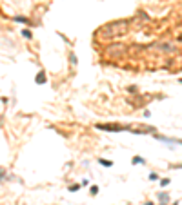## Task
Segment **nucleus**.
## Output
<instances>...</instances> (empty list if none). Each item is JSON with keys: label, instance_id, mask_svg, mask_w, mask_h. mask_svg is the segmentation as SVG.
I'll return each instance as SVG.
<instances>
[{"label": "nucleus", "instance_id": "nucleus-1", "mask_svg": "<svg viewBox=\"0 0 182 205\" xmlns=\"http://www.w3.org/2000/svg\"><path fill=\"white\" fill-rule=\"evenodd\" d=\"M126 27H127L126 20H115V22L106 24L104 27H100V35L111 38V36H117V35H120V33H124Z\"/></svg>", "mask_w": 182, "mask_h": 205}, {"label": "nucleus", "instance_id": "nucleus-2", "mask_svg": "<svg viewBox=\"0 0 182 205\" xmlns=\"http://www.w3.org/2000/svg\"><path fill=\"white\" fill-rule=\"evenodd\" d=\"M100 131H109V133H120V131H129V127L120 125V124H97L95 125Z\"/></svg>", "mask_w": 182, "mask_h": 205}, {"label": "nucleus", "instance_id": "nucleus-3", "mask_svg": "<svg viewBox=\"0 0 182 205\" xmlns=\"http://www.w3.org/2000/svg\"><path fill=\"white\" fill-rule=\"evenodd\" d=\"M157 49H160V51H167V53H173V51H175V47H173L171 44H160Z\"/></svg>", "mask_w": 182, "mask_h": 205}, {"label": "nucleus", "instance_id": "nucleus-4", "mask_svg": "<svg viewBox=\"0 0 182 205\" xmlns=\"http://www.w3.org/2000/svg\"><path fill=\"white\" fill-rule=\"evenodd\" d=\"M37 84H46V76H44V73L40 71L38 73V76H37Z\"/></svg>", "mask_w": 182, "mask_h": 205}, {"label": "nucleus", "instance_id": "nucleus-5", "mask_svg": "<svg viewBox=\"0 0 182 205\" xmlns=\"http://www.w3.org/2000/svg\"><path fill=\"white\" fill-rule=\"evenodd\" d=\"M98 162H100V165H104V167H111V165H113V162H111V160H104V158H100Z\"/></svg>", "mask_w": 182, "mask_h": 205}, {"label": "nucleus", "instance_id": "nucleus-6", "mask_svg": "<svg viewBox=\"0 0 182 205\" xmlns=\"http://www.w3.org/2000/svg\"><path fill=\"white\" fill-rule=\"evenodd\" d=\"M133 163H146V162H144V158H140V156H135V158H133Z\"/></svg>", "mask_w": 182, "mask_h": 205}, {"label": "nucleus", "instance_id": "nucleus-7", "mask_svg": "<svg viewBox=\"0 0 182 205\" xmlns=\"http://www.w3.org/2000/svg\"><path fill=\"white\" fill-rule=\"evenodd\" d=\"M15 20H17V22H24V24H28V22H29V20H28V18H24V17H15Z\"/></svg>", "mask_w": 182, "mask_h": 205}, {"label": "nucleus", "instance_id": "nucleus-8", "mask_svg": "<svg viewBox=\"0 0 182 205\" xmlns=\"http://www.w3.org/2000/svg\"><path fill=\"white\" fill-rule=\"evenodd\" d=\"M160 185H162V187L170 185V178H164V180H160Z\"/></svg>", "mask_w": 182, "mask_h": 205}, {"label": "nucleus", "instance_id": "nucleus-9", "mask_svg": "<svg viewBox=\"0 0 182 205\" xmlns=\"http://www.w3.org/2000/svg\"><path fill=\"white\" fill-rule=\"evenodd\" d=\"M22 35H24L26 38H31V36H33V35H31V33H29L28 29H22Z\"/></svg>", "mask_w": 182, "mask_h": 205}, {"label": "nucleus", "instance_id": "nucleus-10", "mask_svg": "<svg viewBox=\"0 0 182 205\" xmlns=\"http://www.w3.org/2000/svg\"><path fill=\"white\" fill-rule=\"evenodd\" d=\"M158 198H160V202H166L170 196H167V194H164V193H160V194H158Z\"/></svg>", "mask_w": 182, "mask_h": 205}, {"label": "nucleus", "instance_id": "nucleus-11", "mask_svg": "<svg viewBox=\"0 0 182 205\" xmlns=\"http://www.w3.org/2000/svg\"><path fill=\"white\" fill-rule=\"evenodd\" d=\"M149 180H158V174L157 173H151L149 174Z\"/></svg>", "mask_w": 182, "mask_h": 205}, {"label": "nucleus", "instance_id": "nucleus-12", "mask_svg": "<svg viewBox=\"0 0 182 205\" xmlns=\"http://www.w3.org/2000/svg\"><path fill=\"white\" fill-rule=\"evenodd\" d=\"M97 193H98V187H97V185L91 187V194H97Z\"/></svg>", "mask_w": 182, "mask_h": 205}, {"label": "nucleus", "instance_id": "nucleus-13", "mask_svg": "<svg viewBox=\"0 0 182 205\" xmlns=\"http://www.w3.org/2000/svg\"><path fill=\"white\" fill-rule=\"evenodd\" d=\"M71 64H73V65L77 64V56H75V54H71Z\"/></svg>", "mask_w": 182, "mask_h": 205}, {"label": "nucleus", "instance_id": "nucleus-14", "mask_svg": "<svg viewBox=\"0 0 182 205\" xmlns=\"http://www.w3.org/2000/svg\"><path fill=\"white\" fill-rule=\"evenodd\" d=\"M77 189H78V185H71V187H69V191H71V193H75Z\"/></svg>", "mask_w": 182, "mask_h": 205}, {"label": "nucleus", "instance_id": "nucleus-15", "mask_svg": "<svg viewBox=\"0 0 182 205\" xmlns=\"http://www.w3.org/2000/svg\"><path fill=\"white\" fill-rule=\"evenodd\" d=\"M179 40H180V42H182V35H180V36H179Z\"/></svg>", "mask_w": 182, "mask_h": 205}, {"label": "nucleus", "instance_id": "nucleus-16", "mask_svg": "<svg viewBox=\"0 0 182 205\" xmlns=\"http://www.w3.org/2000/svg\"><path fill=\"white\" fill-rule=\"evenodd\" d=\"M173 205H179V203H173Z\"/></svg>", "mask_w": 182, "mask_h": 205}, {"label": "nucleus", "instance_id": "nucleus-17", "mask_svg": "<svg viewBox=\"0 0 182 205\" xmlns=\"http://www.w3.org/2000/svg\"><path fill=\"white\" fill-rule=\"evenodd\" d=\"M180 82H182V78H180Z\"/></svg>", "mask_w": 182, "mask_h": 205}]
</instances>
